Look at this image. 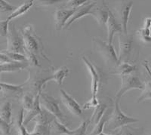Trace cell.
<instances>
[{
  "label": "cell",
  "instance_id": "obj_1",
  "mask_svg": "<svg viewBox=\"0 0 151 135\" xmlns=\"http://www.w3.org/2000/svg\"><path fill=\"white\" fill-rule=\"evenodd\" d=\"M21 35L24 39L25 50L33 54L36 56H41L45 60H48L43 52V44L37 35L33 32V27L31 25H27L21 30Z\"/></svg>",
  "mask_w": 151,
  "mask_h": 135
},
{
  "label": "cell",
  "instance_id": "obj_2",
  "mask_svg": "<svg viewBox=\"0 0 151 135\" xmlns=\"http://www.w3.org/2000/svg\"><path fill=\"white\" fill-rule=\"evenodd\" d=\"M119 101H120L119 98H116L115 103H114V110L106 122L108 124L107 128L111 131H114L117 128L126 126L130 124L135 123L139 121L137 118L129 116L123 113L119 107Z\"/></svg>",
  "mask_w": 151,
  "mask_h": 135
},
{
  "label": "cell",
  "instance_id": "obj_3",
  "mask_svg": "<svg viewBox=\"0 0 151 135\" xmlns=\"http://www.w3.org/2000/svg\"><path fill=\"white\" fill-rule=\"evenodd\" d=\"M40 105L42 107L44 108V110L58 120L62 124L65 121V117L62 113L59 106L58 101H57L54 97L45 93H41L40 94Z\"/></svg>",
  "mask_w": 151,
  "mask_h": 135
},
{
  "label": "cell",
  "instance_id": "obj_4",
  "mask_svg": "<svg viewBox=\"0 0 151 135\" xmlns=\"http://www.w3.org/2000/svg\"><path fill=\"white\" fill-rule=\"evenodd\" d=\"M93 42L96 45L99 53L101 55L106 63H110L116 67L119 64L118 56L116 55L113 44H109L100 38H93Z\"/></svg>",
  "mask_w": 151,
  "mask_h": 135
},
{
  "label": "cell",
  "instance_id": "obj_5",
  "mask_svg": "<svg viewBox=\"0 0 151 135\" xmlns=\"http://www.w3.org/2000/svg\"><path fill=\"white\" fill-rule=\"evenodd\" d=\"M6 51L13 53L21 54L24 55L25 47H24V39L21 34H19L14 24H12L9 29L7 36V49Z\"/></svg>",
  "mask_w": 151,
  "mask_h": 135
},
{
  "label": "cell",
  "instance_id": "obj_6",
  "mask_svg": "<svg viewBox=\"0 0 151 135\" xmlns=\"http://www.w3.org/2000/svg\"><path fill=\"white\" fill-rule=\"evenodd\" d=\"M121 79H122V85L118 92L116 94V98L120 99L125 93L132 89L143 90L144 88V83L141 82L139 77L136 75H132V74L122 75Z\"/></svg>",
  "mask_w": 151,
  "mask_h": 135
},
{
  "label": "cell",
  "instance_id": "obj_7",
  "mask_svg": "<svg viewBox=\"0 0 151 135\" xmlns=\"http://www.w3.org/2000/svg\"><path fill=\"white\" fill-rule=\"evenodd\" d=\"M119 63L127 62L128 57L130 55L133 45L132 36L125 35L124 33L119 34Z\"/></svg>",
  "mask_w": 151,
  "mask_h": 135
},
{
  "label": "cell",
  "instance_id": "obj_8",
  "mask_svg": "<svg viewBox=\"0 0 151 135\" xmlns=\"http://www.w3.org/2000/svg\"><path fill=\"white\" fill-rule=\"evenodd\" d=\"M82 59L87 67L91 77V93H92L91 98L98 99V93L99 90L100 82H101V75H100L99 71L98 70V68L94 67L89 60L86 58V57L83 56Z\"/></svg>",
  "mask_w": 151,
  "mask_h": 135
},
{
  "label": "cell",
  "instance_id": "obj_9",
  "mask_svg": "<svg viewBox=\"0 0 151 135\" xmlns=\"http://www.w3.org/2000/svg\"><path fill=\"white\" fill-rule=\"evenodd\" d=\"M69 73H70V70H69L67 67H61L59 69H58V70L52 74V76L47 77L45 79L40 81V82H38L37 93L41 92L43 86H45V85L46 84L47 82H49V81L54 80L56 82L57 84L59 85H61L63 84V81H64V79L67 76Z\"/></svg>",
  "mask_w": 151,
  "mask_h": 135
},
{
  "label": "cell",
  "instance_id": "obj_10",
  "mask_svg": "<svg viewBox=\"0 0 151 135\" xmlns=\"http://www.w3.org/2000/svg\"><path fill=\"white\" fill-rule=\"evenodd\" d=\"M60 98H61L62 102L66 106L67 110L70 112L74 116H80L83 114V111L80 107V105L76 102L75 99L70 96L67 91H65L64 89H60Z\"/></svg>",
  "mask_w": 151,
  "mask_h": 135
},
{
  "label": "cell",
  "instance_id": "obj_11",
  "mask_svg": "<svg viewBox=\"0 0 151 135\" xmlns=\"http://www.w3.org/2000/svg\"><path fill=\"white\" fill-rule=\"evenodd\" d=\"M106 27H107V38H108V42H107L109 44H112L113 43V37L116 33H123L122 31V27L121 24L118 22L116 19L115 16L113 15L111 11L109 9V17L107 22H106Z\"/></svg>",
  "mask_w": 151,
  "mask_h": 135
},
{
  "label": "cell",
  "instance_id": "obj_12",
  "mask_svg": "<svg viewBox=\"0 0 151 135\" xmlns=\"http://www.w3.org/2000/svg\"><path fill=\"white\" fill-rule=\"evenodd\" d=\"M97 3H98V2H87L86 4H84L83 5L78 8L76 10L73 15L67 21V24L65 25L64 28H68L73 23L75 22L77 20H79V18H82V17H85V16L91 14V10L93 9V8L96 6Z\"/></svg>",
  "mask_w": 151,
  "mask_h": 135
},
{
  "label": "cell",
  "instance_id": "obj_13",
  "mask_svg": "<svg viewBox=\"0 0 151 135\" xmlns=\"http://www.w3.org/2000/svg\"><path fill=\"white\" fill-rule=\"evenodd\" d=\"M76 9H62L57 10L55 13V21L58 30L64 27L67 21L71 18Z\"/></svg>",
  "mask_w": 151,
  "mask_h": 135
},
{
  "label": "cell",
  "instance_id": "obj_14",
  "mask_svg": "<svg viewBox=\"0 0 151 135\" xmlns=\"http://www.w3.org/2000/svg\"><path fill=\"white\" fill-rule=\"evenodd\" d=\"M132 7H133V2L131 1V2H125V3L122 4L120 9H119L121 25H122L123 33L125 35H128V24H129Z\"/></svg>",
  "mask_w": 151,
  "mask_h": 135
},
{
  "label": "cell",
  "instance_id": "obj_15",
  "mask_svg": "<svg viewBox=\"0 0 151 135\" xmlns=\"http://www.w3.org/2000/svg\"><path fill=\"white\" fill-rule=\"evenodd\" d=\"M26 84L16 85L7 84L2 82V91L3 96L6 98H18L21 96L24 91V87Z\"/></svg>",
  "mask_w": 151,
  "mask_h": 135
},
{
  "label": "cell",
  "instance_id": "obj_16",
  "mask_svg": "<svg viewBox=\"0 0 151 135\" xmlns=\"http://www.w3.org/2000/svg\"><path fill=\"white\" fill-rule=\"evenodd\" d=\"M41 92H38L37 94L35 97L34 103H33V107L31 108V110L27 112L26 115V117H24V125L26 126L29 121L35 119L38 116L42 114V110L41 109V105H40V94Z\"/></svg>",
  "mask_w": 151,
  "mask_h": 135
},
{
  "label": "cell",
  "instance_id": "obj_17",
  "mask_svg": "<svg viewBox=\"0 0 151 135\" xmlns=\"http://www.w3.org/2000/svg\"><path fill=\"white\" fill-rule=\"evenodd\" d=\"M91 15L96 19L97 22L100 25L106 24L109 17V8L106 6L105 2L103 1L102 7H94L91 11Z\"/></svg>",
  "mask_w": 151,
  "mask_h": 135
},
{
  "label": "cell",
  "instance_id": "obj_18",
  "mask_svg": "<svg viewBox=\"0 0 151 135\" xmlns=\"http://www.w3.org/2000/svg\"><path fill=\"white\" fill-rule=\"evenodd\" d=\"M29 66L28 62H9L0 63V73H15L26 69Z\"/></svg>",
  "mask_w": 151,
  "mask_h": 135
},
{
  "label": "cell",
  "instance_id": "obj_19",
  "mask_svg": "<svg viewBox=\"0 0 151 135\" xmlns=\"http://www.w3.org/2000/svg\"><path fill=\"white\" fill-rule=\"evenodd\" d=\"M33 5H34V1H33V0H29V1H27V2H24V3L21 5H20L19 7L16 8L15 10L12 12V14L8 17L7 20L11 21L12 20L19 17V16L23 15V14H25V13H26Z\"/></svg>",
  "mask_w": 151,
  "mask_h": 135
},
{
  "label": "cell",
  "instance_id": "obj_20",
  "mask_svg": "<svg viewBox=\"0 0 151 135\" xmlns=\"http://www.w3.org/2000/svg\"><path fill=\"white\" fill-rule=\"evenodd\" d=\"M143 65L145 67V69L147 70L151 78V70L150 69L149 66H148L147 61L144 62L143 63ZM146 99H151V81H149L147 83H144V88L142 90V93H141V96L138 98L137 102H142V101H145Z\"/></svg>",
  "mask_w": 151,
  "mask_h": 135
},
{
  "label": "cell",
  "instance_id": "obj_21",
  "mask_svg": "<svg viewBox=\"0 0 151 135\" xmlns=\"http://www.w3.org/2000/svg\"><path fill=\"white\" fill-rule=\"evenodd\" d=\"M107 110V106L106 104H103V103H99L96 108H94V111L93 113V115L90 118V123L94 125V126L99 122L101 118L104 116L106 110Z\"/></svg>",
  "mask_w": 151,
  "mask_h": 135
},
{
  "label": "cell",
  "instance_id": "obj_22",
  "mask_svg": "<svg viewBox=\"0 0 151 135\" xmlns=\"http://www.w3.org/2000/svg\"><path fill=\"white\" fill-rule=\"evenodd\" d=\"M136 70H137V67L135 65H132L127 62H125V63H119L117 66L116 72L113 73V74H117L122 76V75H130Z\"/></svg>",
  "mask_w": 151,
  "mask_h": 135
},
{
  "label": "cell",
  "instance_id": "obj_23",
  "mask_svg": "<svg viewBox=\"0 0 151 135\" xmlns=\"http://www.w3.org/2000/svg\"><path fill=\"white\" fill-rule=\"evenodd\" d=\"M50 128L52 130H53L55 133L62 135H71L73 131L70 130L64 124L56 120V118L52 120V121L50 124Z\"/></svg>",
  "mask_w": 151,
  "mask_h": 135
},
{
  "label": "cell",
  "instance_id": "obj_24",
  "mask_svg": "<svg viewBox=\"0 0 151 135\" xmlns=\"http://www.w3.org/2000/svg\"><path fill=\"white\" fill-rule=\"evenodd\" d=\"M110 116H111V115H110V113L109 112V110H106V112L104 113V116H102V118H101V120L99 121V122L94 126V128H93L92 131L90 133L89 135H98L99 134L103 132L104 125L107 122V121H108L109 118H110Z\"/></svg>",
  "mask_w": 151,
  "mask_h": 135
},
{
  "label": "cell",
  "instance_id": "obj_25",
  "mask_svg": "<svg viewBox=\"0 0 151 135\" xmlns=\"http://www.w3.org/2000/svg\"><path fill=\"white\" fill-rule=\"evenodd\" d=\"M12 107L10 102H5L0 108V118L5 122L10 124L12 119Z\"/></svg>",
  "mask_w": 151,
  "mask_h": 135
},
{
  "label": "cell",
  "instance_id": "obj_26",
  "mask_svg": "<svg viewBox=\"0 0 151 135\" xmlns=\"http://www.w3.org/2000/svg\"><path fill=\"white\" fill-rule=\"evenodd\" d=\"M24 110L21 109L18 114V118H17V128L19 131V135H29L30 133L27 131V128L25 125H24Z\"/></svg>",
  "mask_w": 151,
  "mask_h": 135
},
{
  "label": "cell",
  "instance_id": "obj_27",
  "mask_svg": "<svg viewBox=\"0 0 151 135\" xmlns=\"http://www.w3.org/2000/svg\"><path fill=\"white\" fill-rule=\"evenodd\" d=\"M35 98H33V95L29 94H25L22 97L21 99V103H22L23 109L26 110L27 112L29 111L31 108L33 107V103H34Z\"/></svg>",
  "mask_w": 151,
  "mask_h": 135
},
{
  "label": "cell",
  "instance_id": "obj_28",
  "mask_svg": "<svg viewBox=\"0 0 151 135\" xmlns=\"http://www.w3.org/2000/svg\"><path fill=\"white\" fill-rule=\"evenodd\" d=\"M1 53L5 54L6 56L9 57V58L12 61L14 62H27V59L25 55H21V54H17V53H13V52H9L5 51H2Z\"/></svg>",
  "mask_w": 151,
  "mask_h": 135
},
{
  "label": "cell",
  "instance_id": "obj_29",
  "mask_svg": "<svg viewBox=\"0 0 151 135\" xmlns=\"http://www.w3.org/2000/svg\"><path fill=\"white\" fill-rule=\"evenodd\" d=\"M137 33L143 41L145 42H151V28L144 27L140 29Z\"/></svg>",
  "mask_w": 151,
  "mask_h": 135
},
{
  "label": "cell",
  "instance_id": "obj_30",
  "mask_svg": "<svg viewBox=\"0 0 151 135\" xmlns=\"http://www.w3.org/2000/svg\"><path fill=\"white\" fill-rule=\"evenodd\" d=\"M90 123V120L84 121L83 123L81 124L79 127L75 130H73L71 135H86V130H87V127L88 124Z\"/></svg>",
  "mask_w": 151,
  "mask_h": 135
},
{
  "label": "cell",
  "instance_id": "obj_31",
  "mask_svg": "<svg viewBox=\"0 0 151 135\" xmlns=\"http://www.w3.org/2000/svg\"><path fill=\"white\" fill-rule=\"evenodd\" d=\"M16 9V7L10 5L9 2L4 0H0V14L2 13H6L9 11H14Z\"/></svg>",
  "mask_w": 151,
  "mask_h": 135
},
{
  "label": "cell",
  "instance_id": "obj_32",
  "mask_svg": "<svg viewBox=\"0 0 151 135\" xmlns=\"http://www.w3.org/2000/svg\"><path fill=\"white\" fill-rule=\"evenodd\" d=\"M9 22L8 20L0 21V36L2 37H7L9 34Z\"/></svg>",
  "mask_w": 151,
  "mask_h": 135
},
{
  "label": "cell",
  "instance_id": "obj_33",
  "mask_svg": "<svg viewBox=\"0 0 151 135\" xmlns=\"http://www.w3.org/2000/svg\"><path fill=\"white\" fill-rule=\"evenodd\" d=\"M88 1L86 0H70L67 2V5L70 6V9H77L80 6L86 4Z\"/></svg>",
  "mask_w": 151,
  "mask_h": 135
},
{
  "label": "cell",
  "instance_id": "obj_34",
  "mask_svg": "<svg viewBox=\"0 0 151 135\" xmlns=\"http://www.w3.org/2000/svg\"><path fill=\"white\" fill-rule=\"evenodd\" d=\"M0 131L5 135H9L10 134V124L5 122L1 118H0Z\"/></svg>",
  "mask_w": 151,
  "mask_h": 135
},
{
  "label": "cell",
  "instance_id": "obj_35",
  "mask_svg": "<svg viewBox=\"0 0 151 135\" xmlns=\"http://www.w3.org/2000/svg\"><path fill=\"white\" fill-rule=\"evenodd\" d=\"M99 101L98 99H93L91 98V100L86 102L84 105H83V109L84 110H88L90 108H96L97 106L99 105Z\"/></svg>",
  "mask_w": 151,
  "mask_h": 135
},
{
  "label": "cell",
  "instance_id": "obj_36",
  "mask_svg": "<svg viewBox=\"0 0 151 135\" xmlns=\"http://www.w3.org/2000/svg\"><path fill=\"white\" fill-rule=\"evenodd\" d=\"M9 62H12V60L9 58V57L6 56L5 54L0 53V63H9Z\"/></svg>",
  "mask_w": 151,
  "mask_h": 135
},
{
  "label": "cell",
  "instance_id": "obj_37",
  "mask_svg": "<svg viewBox=\"0 0 151 135\" xmlns=\"http://www.w3.org/2000/svg\"><path fill=\"white\" fill-rule=\"evenodd\" d=\"M144 27H145L151 28V18L150 17H147L145 19V22H144Z\"/></svg>",
  "mask_w": 151,
  "mask_h": 135
},
{
  "label": "cell",
  "instance_id": "obj_38",
  "mask_svg": "<svg viewBox=\"0 0 151 135\" xmlns=\"http://www.w3.org/2000/svg\"><path fill=\"white\" fill-rule=\"evenodd\" d=\"M121 134H122V132H119V133H117V134H105V133H104V132H101V134H99L98 135H121Z\"/></svg>",
  "mask_w": 151,
  "mask_h": 135
},
{
  "label": "cell",
  "instance_id": "obj_39",
  "mask_svg": "<svg viewBox=\"0 0 151 135\" xmlns=\"http://www.w3.org/2000/svg\"><path fill=\"white\" fill-rule=\"evenodd\" d=\"M0 75H1V73H0ZM1 76V75H0ZM2 82H1V81H0V91H2Z\"/></svg>",
  "mask_w": 151,
  "mask_h": 135
}]
</instances>
